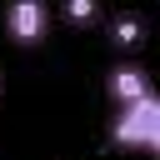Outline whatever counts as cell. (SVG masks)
<instances>
[{"instance_id":"cell-1","label":"cell","mask_w":160,"mask_h":160,"mask_svg":"<svg viewBox=\"0 0 160 160\" xmlns=\"http://www.w3.org/2000/svg\"><path fill=\"white\" fill-rule=\"evenodd\" d=\"M110 140H115L120 150H140V155L160 150V100H155V90L140 95V100H125V105L115 110Z\"/></svg>"},{"instance_id":"cell-2","label":"cell","mask_w":160,"mask_h":160,"mask_svg":"<svg viewBox=\"0 0 160 160\" xmlns=\"http://www.w3.org/2000/svg\"><path fill=\"white\" fill-rule=\"evenodd\" d=\"M5 35L20 50L45 45V35H50V5L45 0H10L5 5Z\"/></svg>"},{"instance_id":"cell-3","label":"cell","mask_w":160,"mask_h":160,"mask_svg":"<svg viewBox=\"0 0 160 160\" xmlns=\"http://www.w3.org/2000/svg\"><path fill=\"white\" fill-rule=\"evenodd\" d=\"M140 95H150V75L140 65H115L110 70V100L125 105V100H140Z\"/></svg>"},{"instance_id":"cell-4","label":"cell","mask_w":160,"mask_h":160,"mask_svg":"<svg viewBox=\"0 0 160 160\" xmlns=\"http://www.w3.org/2000/svg\"><path fill=\"white\" fill-rule=\"evenodd\" d=\"M110 35H115V45H120V50H135V45H140V20H135V15H125V20H115V25H110Z\"/></svg>"},{"instance_id":"cell-5","label":"cell","mask_w":160,"mask_h":160,"mask_svg":"<svg viewBox=\"0 0 160 160\" xmlns=\"http://www.w3.org/2000/svg\"><path fill=\"white\" fill-rule=\"evenodd\" d=\"M95 15H100L95 0H65V20L70 25H95Z\"/></svg>"}]
</instances>
